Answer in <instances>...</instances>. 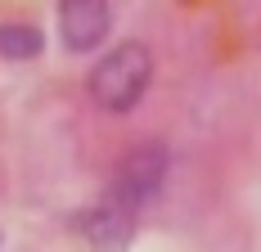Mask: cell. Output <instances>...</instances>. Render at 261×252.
<instances>
[{
	"label": "cell",
	"mask_w": 261,
	"mask_h": 252,
	"mask_svg": "<svg viewBox=\"0 0 261 252\" xmlns=\"http://www.w3.org/2000/svg\"><path fill=\"white\" fill-rule=\"evenodd\" d=\"M153 81V54L144 41H122L86 72V95L99 113H113L122 117L130 108H140L144 90Z\"/></svg>",
	"instance_id": "6da1fadb"
},
{
	"label": "cell",
	"mask_w": 261,
	"mask_h": 252,
	"mask_svg": "<svg viewBox=\"0 0 261 252\" xmlns=\"http://www.w3.org/2000/svg\"><path fill=\"white\" fill-rule=\"evenodd\" d=\"M167 167H171V149H167L162 140H140V144H130V149L117 158L113 176H108L104 198L117 203L130 216H140V212L162 194Z\"/></svg>",
	"instance_id": "7a4b0ae2"
},
{
	"label": "cell",
	"mask_w": 261,
	"mask_h": 252,
	"mask_svg": "<svg viewBox=\"0 0 261 252\" xmlns=\"http://www.w3.org/2000/svg\"><path fill=\"white\" fill-rule=\"evenodd\" d=\"M113 9L108 0H59V36L68 54H95L108 41Z\"/></svg>",
	"instance_id": "3957f363"
},
{
	"label": "cell",
	"mask_w": 261,
	"mask_h": 252,
	"mask_svg": "<svg viewBox=\"0 0 261 252\" xmlns=\"http://www.w3.org/2000/svg\"><path fill=\"white\" fill-rule=\"evenodd\" d=\"M135 225H140V216L122 212L117 203H108V198L90 203V207H81L77 216H72V230H77L95 252H126Z\"/></svg>",
	"instance_id": "277c9868"
},
{
	"label": "cell",
	"mask_w": 261,
	"mask_h": 252,
	"mask_svg": "<svg viewBox=\"0 0 261 252\" xmlns=\"http://www.w3.org/2000/svg\"><path fill=\"white\" fill-rule=\"evenodd\" d=\"M41 45H45V36H41L36 23H0V54L5 59H14V63L36 59Z\"/></svg>",
	"instance_id": "5b68a950"
}]
</instances>
